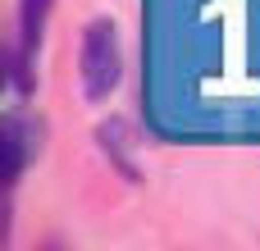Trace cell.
<instances>
[{"instance_id":"4","label":"cell","mask_w":260,"mask_h":251,"mask_svg":"<svg viewBox=\"0 0 260 251\" xmlns=\"http://www.w3.org/2000/svg\"><path fill=\"white\" fill-rule=\"evenodd\" d=\"M96 137H101L105 155H110V160H114V165L123 169V178H137V169L128 165V146H123V128H119V123L110 119V123H101V133H96Z\"/></svg>"},{"instance_id":"2","label":"cell","mask_w":260,"mask_h":251,"mask_svg":"<svg viewBox=\"0 0 260 251\" xmlns=\"http://www.w3.org/2000/svg\"><path fill=\"white\" fill-rule=\"evenodd\" d=\"M50 18V0H18V50H14V82L32 91V59L41 50V32Z\"/></svg>"},{"instance_id":"3","label":"cell","mask_w":260,"mask_h":251,"mask_svg":"<svg viewBox=\"0 0 260 251\" xmlns=\"http://www.w3.org/2000/svg\"><path fill=\"white\" fill-rule=\"evenodd\" d=\"M5 137H9V151H5V160H9V165H5V178L14 183L18 169L37 155V146H41V128H37L32 119H18V114H14V119H5Z\"/></svg>"},{"instance_id":"1","label":"cell","mask_w":260,"mask_h":251,"mask_svg":"<svg viewBox=\"0 0 260 251\" xmlns=\"http://www.w3.org/2000/svg\"><path fill=\"white\" fill-rule=\"evenodd\" d=\"M78 73H82V96L87 101H105L119 87V78H123V50H119V27L110 18H91L87 23Z\"/></svg>"}]
</instances>
